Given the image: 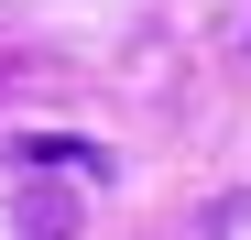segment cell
Instances as JSON below:
<instances>
[{"label":"cell","mask_w":251,"mask_h":240,"mask_svg":"<svg viewBox=\"0 0 251 240\" xmlns=\"http://www.w3.org/2000/svg\"><path fill=\"white\" fill-rule=\"evenodd\" d=\"M22 164H88V175H109V153H99V142H66V131H33Z\"/></svg>","instance_id":"6da1fadb"}]
</instances>
